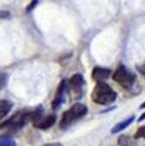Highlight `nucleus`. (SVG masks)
Returning a JSON list of instances; mask_svg holds the SVG:
<instances>
[{"label": "nucleus", "instance_id": "7ed1b4c3", "mask_svg": "<svg viewBox=\"0 0 145 146\" xmlns=\"http://www.w3.org/2000/svg\"><path fill=\"white\" fill-rule=\"evenodd\" d=\"M88 113V107L85 106L82 103H76L71 107L69 110H67L65 112L63 113V117H61V121H60V128L64 129L67 128L68 125H71L73 121L81 119L82 116H85Z\"/></svg>", "mask_w": 145, "mask_h": 146}, {"label": "nucleus", "instance_id": "20e7f679", "mask_svg": "<svg viewBox=\"0 0 145 146\" xmlns=\"http://www.w3.org/2000/svg\"><path fill=\"white\" fill-rule=\"evenodd\" d=\"M112 78H114L115 82H118L119 85L128 89L133 85V82L136 80V76H135V73H132L130 69H127L124 65H120V67L114 72Z\"/></svg>", "mask_w": 145, "mask_h": 146}, {"label": "nucleus", "instance_id": "dca6fc26", "mask_svg": "<svg viewBox=\"0 0 145 146\" xmlns=\"http://www.w3.org/2000/svg\"><path fill=\"white\" fill-rule=\"evenodd\" d=\"M137 69H139L140 73L145 74V64H142V65H139V67H137Z\"/></svg>", "mask_w": 145, "mask_h": 146}, {"label": "nucleus", "instance_id": "4468645a", "mask_svg": "<svg viewBox=\"0 0 145 146\" xmlns=\"http://www.w3.org/2000/svg\"><path fill=\"white\" fill-rule=\"evenodd\" d=\"M135 137L136 138H145V125H142L141 128L137 129V132L135 133Z\"/></svg>", "mask_w": 145, "mask_h": 146}, {"label": "nucleus", "instance_id": "6e6552de", "mask_svg": "<svg viewBox=\"0 0 145 146\" xmlns=\"http://www.w3.org/2000/svg\"><path fill=\"white\" fill-rule=\"evenodd\" d=\"M110 69L107 68H102V67H97L93 69L92 72V77H93L94 81L97 82H105L106 78H109L110 77Z\"/></svg>", "mask_w": 145, "mask_h": 146}, {"label": "nucleus", "instance_id": "f3484780", "mask_svg": "<svg viewBox=\"0 0 145 146\" xmlns=\"http://www.w3.org/2000/svg\"><path fill=\"white\" fill-rule=\"evenodd\" d=\"M45 146H63L61 143H47V145H45Z\"/></svg>", "mask_w": 145, "mask_h": 146}, {"label": "nucleus", "instance_id": "423d86ee", "mask_svg": "<svg viewBox=\"0 0 145 146\" xmlns=\"http://www.w3.org/2000/svg\"><path fill=\"white\" fill-rule=\"evenodd\" d=\"M67 90H68V81H67V80H63V81L60 82L59 88H57V90H56V94H55L54 100H52V108L54 110H57L60 107V104L64 102Z\"/></svg>", "mask_w": 145, "mask_h": 146}, {"label": "nucleus", "instance_id": "9b49d317", "mask_svg": "<svg viewBox=\"0 0 145 146\" xmlns=\"http://www.w3.org/2000/svg\"><path fill=\"white\" fill-rule=\"evenodd\" d=\"M0 146H16V141L11 136L3 134L0 136Z\"/></svg>", "mask_w": 145, "mask_h": 146}, {"label": "nucleus", "instance_id": "39448f33", "mask_svg": "<svg viewBox=\"0 0 145 146\" xmlns=\"http://www.w3.org/2000/svg\"><path fill=\"white\" fill-rule=\"evenodd\" d=\"M56 121V116L55 115H43L41 110H37L31 112V123L38 129H48Z\"/></svg>", "mask_w": 145, "mask_h": 146}, {"label": "nucleus", "instance_id": "f257e3e1", "mask_svg": "<svg viewBox=\"0 0 145 146\" xmlns=\"http://www.w3.org/2000/svg\"><path fill=\"white\" fill-rule=\"evenodd\" d=\"M92 99H93V102H96L98 104L107 106V104L115 102L116 93L106 82H97L96 88L93 89V93H92Z\"/></svg>", "mask_w": 145, "mask_h": 146}, {"label": "nucleus", "instance_id": "a211bd4d", "mask_svg": "<svg viewBox=\"0 0 145 146\" xmlns=\"http://www.w3.org/2000/svg\"><path fill=\"white\" fill-rule=\"evenodd\" d=\"M142 120H145V112L142 113V116H140L139 117V121H142Z\"/></svg>", "mask_w": 145, "mask_h": 146}, {"label": "nucleus", "instance_id": "9d476101", "mask_svg": "<svg viewBox=\"0 0 145 146\" xmlns=\"http://www.w3.org/2000/svg\"><path fill=\"white\" fill-rule=\"evenodd\" d=\"M133 121V116H131V117L126 119V120H123L122 123H119V124H116L114 128L111 129V133H119V132H122L123 129H126V128L128 127V125H131V123Z\"/></svg>", "mask_w": 145, "mask_h": 146}, {"label": "nucleus", "instance_id": "f03ea898", "mask_svg": "<svg viewBox=\"0 0 145 146\" xmlns=\"http://www.w3.org/2000/svg\"><path fill=\"white\" fill-rule=\"evenodd\" d=\"M31 120V112H26V111H20V112L15 113L12 117H9L4 123L0 124V129L8 132H17L21 128H24L27 124V121Z\"/></svg>", "mask_w": 145, "mask_h": 146}, {"label": "nucleus", "instance_id": "0eeeda50", "mask_svg": "<svg viewBox=\"0 0 145 146\" xmlns=\"http://www.w3.org/2000/svg\"><path fill=\"white\" fill-rule=\"evenodd\" d=\"M72 88L73 93L77 98H80L82 95V89H84V85H85V81H84V77L80 74V73H76L75 76L71 77L69 82H68Z\"/></svg>", "mask_w": 145, "mask_h": 146}, {"label": "nucleus", "instance_id": "f8f14e48", "mask_svg": "<svg viewBox=\"0 0 145 146\" xmlns=\"http://www.w3.org/2000/svg\"><path fill=\"white\" fill-rule=\"evenodd\" d=\"M118 143L120 146H133V145H135L133 140L131 138L130 136H127V134H123V136L119 137V138H118Z\"/></svg>", "mask_w": 145, "mask_h": 146}, {"label": "nucleus", "instance_id": "6ab92c4d", "mask_svg": "<svg viewBox=\"0 0 145 146\" xmlns=\"http://www.w3.org/2000/svg\"><path fill=\"white\" fill-rule=\"evenodd\" d=\"M141 108H145V102H144V103L141 104Z\"/></svg>", "mask_w": 145, "mask_h": 146}, {"label": "nucleus", "instance_id": "2eb2a0df", "mask_svg": "<svg viewBox=\"0 0 145 146\" xmlns=\"http://www.w3.org/2000/svg\"><path fill=\"white\" fill-rule=\"evenodd\" d=\"M37 3H38V0H31V3L29 4V5H27V8H26V12H30L31 9L37 5Z\"/></svg>", "mask_w": 145, "mask_h": 146}, {"label": "nucleus", "instance_id": "1a4fd4ad", "mask_svg": "<svg viewBox=\"0 0 145 146\" xmlns=\"http://www.w3.org/2000/svg\"><path fill=\"white\" fill-rule=\"evenodd\" d=\"M13 104L9 100H0V120H3L12 110Z\"/></svg>", "mask_w": 145, "mask_h": 146}, {"label": "nucleus", "instance_id": "ddd939ff", "mask_svg": "<svg viewBox=\"0 0 145 146\" xmlns=\"http://www.w3.org/2000/svg\"><path fill=\"white\" fill-rule=\"evenodd\" d=\"M7 82H8V74L4 72H0V90H3L5 88Z\"/></svg>", "mask_w": 145, "mask_h": 146}]
</instances>
